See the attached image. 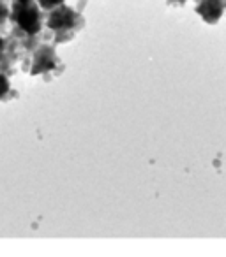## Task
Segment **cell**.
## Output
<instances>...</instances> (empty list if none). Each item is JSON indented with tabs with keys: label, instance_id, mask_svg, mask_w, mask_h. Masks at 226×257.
I'll use <instances>...</instances> for the list:
<instances>
[{
	"label": "cell",
	"instance_id": "obj_1",
	"mask_svg": "<svg viewBox=\"0 0 226 257\" xmlns=\"http://www.w3.org/2000/svg\"><path fill=\"white\" fill-rule=\"evenodd\" d=\"M43 9L39 4L30 2H18L15 0V4L11 8V15L9 20L13 22V32L27 34V36H39L43 30Z\"/></svg>",
	"mask_w": 226,
	"mask_h": 257
},
{
	"label": "cell",
	"instance_id": "obj_2",
	"mask_svg": "<svg viewBox=\"0 0 226 257\" xmlns=\"http://www.w3.org/2000/svg\"><path fill=\"white\" fill-rule=\"evenodd\" d=\"M83 25V20L71 6L60 4L48 11L46 16V27L51 32L57 34V43L69 41L76 34V30Z\"/></svg>",
	"mask_w": 226,
	"mask_h": 257
},
{
	"label": "cell",
	"instance_id": "obj_3",
	"mask_svg": "<svg viewBox=\"0 0 226 257\" xmlns=\"http://www.w3.org/2000/svg\"><path fill=\"white\" fill-rule=\"evenodd\" d=\"M58 64H60V58H58L57 51L53 50V46H50V44H39L36 48V51H34L32 67H30L29 74L30 76L48 74V72H53Z\"/></svg>",
	"mask_w": 226,
	"mask_h": 257
},
{
	"label": "cell",
	"instance_id": "obj_4",
	"mask_svg": "<svg viewBox=\"0 0 226 257\" xmlns=\"http://www.w3.org/2000/svg\"><path fill=\"white\" fill-rule=\"evenodd\" d=\"M196 13L207 23L214 25L224 13V2L222 0H200V4L196 6Z\"/></svg>",
	"mask_w": 226,
	"mask_h": 257
},
{
	"label": "cell",
	"instance_id": "obj_5",
	"mask_svg": "<svg viewBox=\"0 0 226 257\" xmlns=\"http://www.w3.org/2000/svg\"><path fill=\"white\" fill-rule=\"evenodd\" d=\"M18 41L15 37H4L0 36V71L2 72H9L11 71V65L15 64L16 58V51L15 46H18Z\"/></svg>",
	"mask_w": 226,
	"mask_h": 257
},
{
	"label": "cell",
	"instance_id": "obj_6",
	"mask_svg": "<svg viewBox=\"0 0 226 257\" xmlns=\"http://www.w3.org/2000/svg\"><path fill=\"white\" fill-rule=\"evenodd\" d=\"M11 95H13V90H11L9 78H8V72L0 71V102H2V100H8Z\"/></svg>",
	"mask_w": 226,
	"mask_h": 257
},
{
	"label": "cell",
	"instance_id": "obj_7",
	"mask_svg": "<svg viewBox=\"0 0 226 257\" xmlns=\"http://www.w3.org/2000/svg\"><path fill=\"white\" fill-rule=\"evenodd\" d=\"M64 2H65V0H37V4L41 6V9H43V11H51L53 8L64 4Z\"/></svg>",
	"mask_w": 226,
	"mask_h": 257
},
{
	"label": "cell",
	"instance_id": "obj_8",
	"mask_svg": "<svg viewBox=\"0 0 226 257\" xmlns=\"http://www.w3.org/2000/svg\"><path fill=\"white\" fill-rule=\"evenodd\" d=\"M9 15H11V9L8 8L6 0H0V27L4 25L6 22L9 20Z\"/></svg>",
	"mask_w": 226,
	"mask_h": 257
},
{
	"label": "cell",
	"instance_id": "obj_9",
	"mask_svg": "<svg viewBox=\"0 0 226 257\" xmlns=\"http://www.w3.org/2000/svg\"><path fill=\"white\" fill-rule=\"evenodd\" d=\"M170 2H173V4H184L186 0H170Z\"/></svg>",
	"mask_w": 226,
	"mask_h": 257
},
{
	"label": "cell",
	"instance_id": "obj_10",
	"mask_svg": "<svg viewBox=\"0 0 226 257\" xmlns=\"http://www.w3.org/2000/svg\"><path fill=\"white\" fill-rule=\"evenodd\" d=\"M18 2H30V0H18Z\"/></svg>",
	"mask_w": 226,
	"mask_h": 257
}]
</instances>
